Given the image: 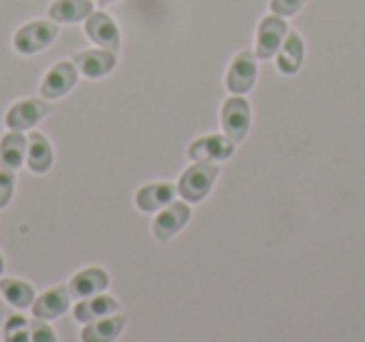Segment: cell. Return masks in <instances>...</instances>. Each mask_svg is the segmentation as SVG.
I'll return each instance as SVG.
<instances>
[{"label":"cell","instance_id":"cell-6","mask_svg":"<svg viewBox=\"0 0 365 342\" xmlns=\"http://www.w3.org/2000/svg\"><path fill=\"white\" fill-rule=\"evenodd\" d=\"M51 113H53L51 103L43 100V98H23V100L13 103V105L8 108L3 123H6L8 130L26 133V130H33L36 125H41Z\"/></svg>","mask_w":365,"mask_h":342},{"label":"cell","instance_id":"cell-12","mask_svg":"<svg viewBox=\"0 0 365 342\" xmlns=\"http://www.w3.org/2000/svg\"><path fill=\"white\" fill-rule=\"evenodd\" d=\"M108 287H110V272L98 265L81 267V270L71 277V282H68V290H71V295L76 297V300L101 295V292H108Z\"/></svg>","mask_w":365,"mask_h":342},{"label":"cell","instance_id":"cell-13","mask_svg":"<svg viewBox=\"0 0 365 342\" xmlns=\"http://www.w3.org/2000/svg\"><path fill=\"white\" fill-rule=\"evenodd\" d=\"M71 290H68V285H56V287H48V290H43L41 295L36 297V302H33V317L36 320H46V322H53L58 320V317H63L68 310H71Z\"/></svg>","mask_w":365,"mask_h":342},{"label":"cell","instance_id":"cell-8","mask_svg":"<svg viewBox=\"0 0 365 342\" xmlns=\"http://www.w3.org/2000/svg\"><path fill=\"white\" fill-rule=\"evenodd\" d=\"M190 217H193V210H190V202L185 200H173L168 202L163 210L155 212V217H153V237H155L158 242H168L173 240V237L178 235V232L182 230V227L188 225Z\"/></svg>","mask_w":365,"mask_h":342},{"label":"cell","instance_id":"cell-22","mask_svg":"<svg viewBox=\"0 0 365 342\" xmlns=\"http://www.w3.org/2000/svg\"><path fill=\"white\" fill-rule=\"evenodd\" d=\"M3 342H31V320L13 312L3 322Z\"/></svg>","mask_w":365,"mask_h":342},{"label":"cell","instance_id":"cell-26","mask_svg":"<svg viewBox=\"0 0 365 342\" xmlns=\"http://www.w3.org/2000/svg\"><path fill=\"white\" fill-rule=\"evenodd\" d=\"M113 3H120V0H98V6H101V8L113 6Z\"/></svg>","mask_w":365,"mask_h":342},{"label":"cell","instance_id":"cell-9","mask_svg":"<svg viewBox=\"0 0 365 342\" xmlns=\"http://www.w3.org/2000/svg\"><path fill=\"white\" fill-rule=\"evenodd\" d=\"M185 155L193 162H225L235 155V142L223 133H205V135H198L195 140L188 142Z\"/></svg>","mask_w":365,"mask_h":342},{"label":"cell","instance_id":"cell-27","mask_svg":"<svg viewBox=\"0 0 365 342\" xmlns=\"http://www.w3.org/2000/svg\"><path fill=\"white\" fill-rule=\"evenodd\" d=\"M3 272H6V257H3V252H0V277H3Z\"/></svg>","mask_w":365,"mask_h":342},{"label":"cell","instance_id":"cell-18","mask_svg":"<svg viewBox=\"0 0 365 342\" xmlns=\"http://www.w3.org/2000/svg\"><path fill=\"white\" fill-rule=\"evenodd\" d=\"M56 162V152H53V142L41 130L28 133V152H26V167L33 175H46Z\"/></svg>","mask_w":365,"mask_h":342},{"label":"cell","instance_id":"cell-24","mask_svg":"<svg viewBox=\"0 0 365 342\" xmlns=\"http://www.w3.org/2000/svg\"><path fill=\"white\" fill-rule=\"evenodd\" d=\"M31 342H61L58 340V332L51 322L46 320H36L31 322Z\"/></svg>","mask_w":365,"mask_h":342},{"label":"cell","instance_id":"cell-7","mask_svg":"<svg viewBox=\"0 0 365 342\" xmlns=\"http://www.w3.org/2000/svg\"><path fill=\"white\" fill-rule=\"evenodd\" d=\"M83 31H86V38L96 48H103V51H110V53H120L123 33H120V28H118V23L113 21L110 13L93 11L91 16L83 21Z\"/></svg>","mask_w":365,"mask_h":342},{"label":"cell","instance_id":"cell-20","mask_svg":"<svg viewBox=\"0 0 365 342\" xmlns=\"http://www.w3.org/2000/svg\"><path fill=\"white\" fill-rule=\"evenodd\" d=\"M26 152H28V135L18 130H8L0 138V167L3 170H21L26 165Z\"/></svg>","mask_w":365,"mask_h":342},{"label":"cell","instance_id":"cell-10","mask_svg":"<svg viewBox=\"0 0 365 342\" xmlns=\"http://www.w3.org/2000/svg\"><path fill=\"white\" fill-rule=\"evenodd\" d=\"M78 78H81V73L73 66V61H58L56 66L48 68V73L43 76L41 86H38V93H41V98L48 103L61 100V98H66L68 93L78 86Z\"/></svg>","mask_w":365,"mask_h":342},{"label":"cell","instance_id":"cell-23","mask_svg":"<svg viewBox=\"0 0 365 342\" xmlns=\"http://www.w3.org/2000/svg\"><path fill=\"white\" fill-rule=\"evenodd\" d=\"M305 3H308V0H268V11L273 13V16H280L288 21V18H295L303 11Z\"/></svg>","mask_w":365,"mask_h":342},{"label":"cell","instance_id":"cell-19","mask_svg":"<svg viewBox=\"0 0 365 342\" xmlns=\"http://www.w3.org/2000/svg\"><path fill=\"white\" fill-rule=\"evenodd\" d=\"M93 11H96L93 0H53L48 6V18L58 26H76L86 21Z\"/></svg>","mask_w":365,"mask_h":342},{"label":"cell","instance_id":"cell-16","mask_svg":"<svg viewBox=\"0 0 365 342\" xmlns=\"http://www.w3.org/2000/svg\"><path fill=\"white\" fill-rule=\"evenodd\" d=\"M178 195V187L168 180H155V182H145L135 190L133 195V202L140 212H158L173 202Z\"/></svg>","mask_w":365,"mask_h":342},{"label":"cell","instance_id":"cell-5","mask_svg":"<svg viewBox=\"0 0 365 342\" xmlns=\"http://www.w3.org/2000/svg\"><path fill=\"white\" fill-rule=\"evenodd\" d=\"M258 58L253 51L243 48L233 56L228 71H225V90L230 95H248L258 81Z\"/></svg>","mask_w":365,"mask_h":342},{"label":"cell","instance_id":"cell-25","mask_svg":"<svg viewBox=\"0 0 365 342\" xmlns=\"http://www.w3.org/2000/svg\"><path fill=\"white\" fill-rule=\"evenodd\" d=\"M13 192H16V172L0 167V210H6L11 205Z\"/></svg>","mask_w":365,"mask_h":342},{"label":"cell","instance_id":"cell-1","mask_svg":"<svg viewBox=\"0 0 365 342\" xmlns=\"http://www.w3.org/2000/svg\"><path fill=\"white\" fill-rule=\"evenodd\" d=\"M218 175H220V162H205V160L190 162L175 182L180 200L190 202V205L203 202L210 195V190H213Z\"/></svg>","mask_w":365,"mask_h":342},{"label":"cell","instance_id":"cell-2","mask_svg":"<svg viewBox=\"0 0 365 342\" xmlns=\"http://www.w3.org/2000/svg\"><path fill=\"white\" fill-rule=\"evenodd\" d=\"M61 36V28L51 18H41V21H28L13 33V51L23 58L38 56L41 51L51 48Z\"/></svg>","mask_w":365,"mask_h":342},{"label":"cell","instance_id":"cell-3","mask_svg":"<svg viewBox=\"0 0 365 342\" xmlns=\"http://www.w3.org/2000/svg\"><path fill=\"white\" fill-rule=\"evenodd\" d=\"M220 120V130L223 135H228L235 145L245 142L250 133V125H253V108H250L248 98L245 95H230L223 100L218 113Z\"/></svg>","mask_w":365,"mask_h":342},{"label":"cell","instance_id":"cell-17","mask_svg":"<svg viewBox=\"0 0 365 342\" xmlns=\"http://www.w3.org/2000/svg\"><path fill=\"white\" fill-rule=\"evenodd\" d=\"M128 325L125 312H113L108 317H101L96 322H88V325L81 327V342H115L118 337L123 335Z\"/></svg>","mask_w":365,"mask_h":342},{"label":"cell","instance_id":"cell-15","mask_svg":"<svg viewBox=\"0 0 365 342\" xmlns=\"http://www.w3.org/2000/svg\"><path fill=\"white\" fill-rule=\"evenodd\" d=\"M120 300L113 297L110 292H101V295L86 297V300H78L76 307H73V320L78 325H88V322H96L101 317H108L113 312H120Z\"/></svg>","mask_w":365,"mask_h":342},{"label":"cell","instance_id":"cell-14","mask_svg":"<svg viewBox=\"0 0 365 342\" xmlns=\"http://www.w3.org/2000/svg\"><path fill=\"white\" fill-rule=\"evenodd\" d=\"M305 53H308V46H305V38L300 33L290 31L285 36L283 46H280L278 56L273 58L275 61V68H278L280 76L285 78H293L300 73V68L305 66Z\"/></svg>","mask_w":365,"mask_h":342},{"label":"cell","instance_id":"cell-4","mask_svg":"<svg viewBox=\"0 0 365 342\" xmlns=\"http://www.w3.org/2000/svg\"><path fill=\"white\" fill-rule=\"evenodd\" d=\"M290 33V26L285 18L280 16H263L255 26V43H253V53L258 61H273L278 56L280 46H283L285 36Z\"/></svg>","mask_w":365,"mask_h":342},{"label":"cell","instance_id":"cell-21","mask_svg":"<svg viewBox=\"0 0 365 342\" xmlns=\"http://www.w3.org/2000/svg\"><path fill=\"white\" fill-rule=\"evenodd\" d=\"M0 297L13 307V310H28L36 302L38 292L23 277H0Z\"/></svg>","mask_w":365,"mask_h":342},{"label":"cell","instance_id":"cell-11","mask_svg":"<svg viewBox=\"0 0 365 342\" xmlns=\"http://www.w3.org/2000/svg\"><path fill=\"white\" fill-rule=\"evenodd\" d=\"M71 61L83 78H88V81H101V78L110 76L118 68V53L103 51V48H83V51L73 53Z\"/></svg>","mask_w":365,"mask_h":342}]
</instances>
